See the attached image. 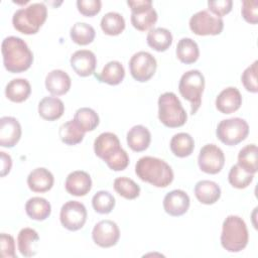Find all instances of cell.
Wrapping results in <instances>:
<instances>
[{
	"label": "cell",
	"mask_w": 258,
	"mask_h": 258,
	"mask_svg": "<svg viewBox=\"0 0 258 258\" xmlns=\"http://www.w3.org/2000/svg\"><path fill=\"white\" fill-rule=\"evenodd\" d=\"M3 64L13 74L22 73L30 68L33 62V53L27 43L20 37L7 36L1 44Z\"/></svg>",
	"instance_id": "6da1fadb"
},
{
	"label": "cell",
	"mask_w": 258,
	"mask_h": 258,
	"mask_svg": "<svg viewBox=\"0 0 258 258\" xmlns=\"http://www.w3.org/2000/svg\"><path fill=\"white\" fill-rule=\"evenodd\" d=\"M135 173L141 180L156 187H166L173 180V171L169 164L153 156L139 158L135 164Z\"/></svg>",
	"instance_id": "7a4b0ae2"
},
{
	"label": "cell",
	"mask_w": 258,
	"mask_h": 258,
	"mask_svg": "<svg viewBox=\"0 0 258 258\" xmlns=\"http://www.w3.org/2000/svg\"><path fill=\"white\" fill-rule=\"evenodd\" d=\"M249 234L246 223L235 215L228 216L222 226L221 244L228 252L237 253L245 249L248 244Z\"/></svg>",
	"instance_id": "3957f363"
},
{
	"label": "cell",
	"mask_w": 258,
	"mask_h": 258,
	"mask_svg": "<svg viewBox=\"0 0 258 258\" xmlns=\"http://www.w3.org/2000/svg\"><path fill=\"white\" fill-rule=\"evenodd\" d=\"M47 17L44 3L36 2L16 10L12 16L13 27L23 34H35Z\"/></svg>",
	"instance_id": "277c9868"
},
{
	"label": "cell",
	"mask_w": 258,
	"mask_h": 258,
	"mask_svg": "<svg viewBox=\"0 0 258 258\" xmlns=\"http://www.w3.org/2000/svg\"><path fill=\"white\" fill-rule=\"evenodd\" d=\"M158 119L164 126L169 128L180 127L186 122V112L174 93L165 92L159 96Z\"/></svg>",
	"instance_id": "5b68a950"
},
{
	"label": "cell",
	"mask_w": 258,
	"mask_h": 258,
	"mask_svg": "<svg viewBox=\"0 0 258 258\" xmlns=\"http://www.w3.org/2000/svg\"><path fill=\"white\" fill-rule=\"evenodd\" d=\"M205 89V77L199 70L185 72L178 83V91L181 97L190 103V113L194 115L202 103V95Z\"/></svg>",
	"instance_id": "8992f818"
},
{
	"label": "cell",
	"mask_w": 258,
	"mask_h": 258,
	"mask_svg": "<svg viewBox=\"0 0 258 258\" xmlns=\"http://www.w3.org/2000/svg\"><path fill=\"white\" fill-rule=\"evenodd\" d=\"M217 137L226 145L233 146L246 139L249 134L248 123L239 117L222 120L216 129Z\"/></svg>",
	"instance_id": "52a82bcc"
},
{
	"label": "cell",
	"mask_w": 258,
	"mask_h": 258,
	"mask_svg": "<svg viewBox=\"0 0 258 258\" xmlns=\"http://www.w3.org/2000/svg\"><path fill=\"white\" fill-rule=\"evenodd\" d=\"M128 6L131 8V23L140 31L152 29L157 21V12L152 6L150 0H128Z\"/></svg>",
	"instance_id": "ba28073f"
},
{
	"label": "cell",
	"mask_w": 258,
	"mask_h": 258,
	"mask_svg": "<svg viewBox=\"0 0 258 258\" xmlns=\"http://www.w3.org/2000/svg\"><path fill=\"white\" fill-rule=\"evenodd\" d=\"M189 28L197 35H218L224 28L221 17L212 14L209 10H201L189 19Z\"/></svg>",
	"instance_id": "9c48e42d"
},
{
	"label": "cell",
	"mask_w": 258,
	"mask_h": 258,
	"mask_svg": "<svg viewBox=\"0 0 258 258\" xmlns=\"http://www.w3.org/2000/svg\"><path fill=\"white\" fill-rule=\"evenodd\" d=\"M157 62L155 57L147 51L134 53L129 60L130 74L134 80L144 83L150 80L155 74Z\"/></svg>",
	"instance_id": "30bf717a"
},
{
	"label": "cell",
	"mask_w": 258,
	"mask_h": 258,
	"mask_svg": "<svg viewBox=\"0 0 258 258\" xmlns=\"http://www.w3.org/2000/svg\"><path fill=\"white\" fill-rule=\"evenodd\" d=\"M59 220L69 231H78L84 227L87 221V209L78 201H69L60 209Z\"/></svg>",
	"instance_id": "8fae6325"
},
{
	"label": "cell",
	"mask_w": 258,
	"mask_h": 258,
	"mask_svg": "<svg viewBox=\"0 0 258 258\" xmlns=\"http://www.w3.org/2000/svg\"><path fill=\"white\" fill-rule=\"evenodd\" d=\"M198 164L200 169L206 173H219L225 164L223 150L216 144H206L200 150Z\"/></svg>",
	"instance_id": "7c38bea8"
},
{
	"label": "cell",
	"mask_w": 258,
	"mask_h": 258,
	"mask_svg": "<svg viewBox=\"0 0 258 258\" xmlns=\"http://www.w3.org/2000/svg\"><path fill=\"white\" fill-rule=\"evenodd\" d=\"M92 238L95 244L102 248L115 246L120 238L119 227L111 220L100 221L93 228Z\"/></svg>",
	"instance_id": "4fadbf2b"
},
{
	"label": "cell",
	"mask_w": 258,
	"mask_h": 258,
	"mask_svg": "<svg viewBox=\"0 0 258 258\" xmlns=\"http://www.w3.org/2000/svg\"><path fill=\"white\" fill-rule=\"evenodd\" d=\"M21 125L14 117L4 116L0 119V146L11 148L21 137Z\"/></svg>",
	"instance_id": "5bb4252c"
},
{
	"label": "cell",
	"mask_w": 258,
	"mask_h": 258,
	"mask_svg": "<svg viewBox=\"0 0 258 258\" xmlns=\"http://www.w3.org/2000/svg\"><path fill=\"white\" fill-rule=\"evenodd\" d=\"M70 62L77 75L81 77H89L95 73L97 58L93 51L89 49H80L72 54Z\"/></svg>",
	"instance_id": "9a60e30c"
},
{
	"label": "cell",
	"mask_w": 258,
	"mask_h": 258,
	"mask_svg": "<svg viewBox=\"0 0 258 258\" xmlns=\"http://www.w3.org/2000/svg\"><path fill=\"white\" fill-rule=\"evenodd\" d=\"M189 203V197L184 190L173 189L165 195L163 199V209L168 215L178 217L187 212Z\"/></svg>",
	"instance_id": "2e32d148"
},
{
	"label": "cell",
	"mask_w": 258,
	"mask_h": 258,
	"mask_svg": "<svg viewBox=\"0 0 258 258\" xmlns=\"http://www.w3.org/2000/svg\"><path fill=\"white\" fill-rule=\"evenodd\" d=\"M64 186L70 195L84 197L92 188V178L90 174L84 170H75L67 176Z\"/></svg>",
	"instance_id": "e0dca14e"
},
{
	"label": "cell",
	"mask_w": 258,
	"mask_h": 258,
	"mask_svg": "<svg viewBox=\"0 0 258 258\" xmlns=\"http://www.w3.org/2000/svg\"><path fill=\"white\" fill-rule=\"evenodd\" d=\"M242 105V95L235 87L224 89L216 98V108L223 114L236 112Z\"/></svg>",
	"instance_id": "ac0fdd59"
},
{
	"label": "cell",
	"mask_w": 258,
	"mask_h": 258,
	"mask_svg": "<svg viewBox=\"0 0 258 258\" xmlns=\"http://www.w3.org/2000/svg\"><path fill=\"white\" fill-rule=\"evenodd\" d=\"M72 81L70 76L61 70H52L46 75L45 88L54 96H61L71 89Z\"/></svg>",
	"instance_id": "d6986e66"
},
{
	"label": "cell",
	"mask_w": 258,
	"mask_h": 258,
	"mask_svg": "<svg viewBox=\"0 0 258 258\" xmlns=\"http://www.w3.org/2000/svg\"><path fill=\"white\" fill-rule=\"evenodd\" d=\"M121 147L119 138L112 132L101 133L94 141V151L98 157L105 160Z\"/></svg>",
	"instance_id": "ffe728a7"
},
{
	"label": "cell",
	"mask_w": 258,
	"mask_h": 258,
	"mask_svg": "<svg viewBox=\"0 0 258 258\" xmlns=\"http://www.w3.org/2000/svg\"><path fill=\"white\" fill-rule=\"evenodd\" d=\"M54 177L52 173L44 167L33 169L27 176L28 187L34 192L48 191L52 187Z\"/></svg>",
	"instance_id": "44dd1931"
},
{
	"label": "cell",
	"mask_w": 258,
	"mask_h": 258,
	"mask_svg": "<svg viewBox=\"0 0 258 258\" xmlns=\"http://www.w3.org/2000/svg\"><path fill=\"white\" fill-rule=\"evenodd\" d=\"M195 196L204 205H213L221 198V188L215 181L204 179L195 185Z\"/></svg>",
	"instance_id": "7402d4cb"
},
{
	"label": "cell",
	"mask_w": 258,
	"mask_h": 258,
	"mask_svg": "<svg viewBox=\"0 0 258 258\" xmlns=\"http://www.w3.org/2000/svg\"><path fill=\"white\" fill-rule=\"evenodd\" d=\"M64 112L62 101L56 97H44L38 103L39 116L47 121L59 119Z\"/></svg>",
	"instance_id": "603a6c76"
},
{
	"label": "cell",
	"mask_w": 258,
	"mask_h": 258,
	"mask_svg": "<svg viewBox=\"0 0 258 258\" xmlns=\"http://www.w3.org/2000/svg\"><path fill=\"white\" fill-rule=\"evenodd\" d=\"M127 144L136 152L144 151L151 141L150 131L143 125H135L127 132Z\"/></svg>",
	"instance_id": "cb8c5ba5"
},
{
	"label": "cell",
	"mask_w": 258,
	"mask_h": 258,
	"mask_svg": "<svg viewBox=\"0 0 258 258\" xmlns=\"http://www.w3.org/2000/svg\"><path fill=\"white\" fill-rule=\"evenodd\" d=\"M95 76L102 83L116 86L123 81L125 77V70L120 61L111 60L105 64L100 74H96Z\"/></svg>",
	"instance_id": "d4e9b609"
},
{
	"label": "cell",
	"mask_w": 258,
	"mask_h": 258,
	"mask_svg": "<svg viewBox=\"0 0 258 258\" xmlns=\"http://www.w3.org/2000/svg\"><path fill=\"white\" fill-rule=\"evenodd\" d=\"M31 93V86L26 79H13L5 88L6 97L15 103H21L27 100Z\"/></svg>",
	"instance_id": "484cf974"
},
{
	"label": "cell",
	"mask_w": 258,
	"mask_h": 258,
	"mask_svg": "<svg viewBox=\"0 0 258 258\" xmlns=\"http://www.w3.org/2000/svg\"><path fill=\"white\" fill-rule=\"evenodd\" d=\"M169 147L171 152L180 158L189 156L195 148L194 138L185 132H179L171 137Z\"/></svg>",
	"instance_id": "4316f807"
},
{
	"label": "cell",
	"mask_w": 258,
	"mask_h": 258,
	"mask_svg": "<svg viewBox=\"0 0 258 258\" xmlns=\"http://www.w3.org/2000/svg\"><path fill=\"white\" fill-rule=\"evenodd\" d=\"M25 212L30 219L43 221L49 217L51 213V206L44 198L33 197L26 202Z\"/></svg>",
	"instance_id": "83f0119b"
},
{
	"label": "cell",
	"mask_w": 258,
	"mask_h": 258,
	"mask_svg": "<svg viewBox=\"0 0 258 258\" xmlns=\"http://www.w3.org/2000/svg\"><path fill=\"white\" fill-rule=\"evenodd\" d=\"M39 240L38 233L31 228H23L17 236L18 250L24 257H31L36 254L35 245Z\"/></svg>",
	"instance_id": "f1b7e54d"
},
{
	"label": "cell",
	"mask_w": 258,
	"mask_h": 258,
	"mask_svg": "<svg viewBox=\"0 0 258 258\" xmlns=\"http://www.w3.org/2000/svg\"><path fill=\"white\" fill-rule=\"evenodd\" d=\"M147 44L156 51H165L172 43L171 32L163 27H156L149 30L146 37Z\"/></svg>",
	"instance_id": "f546056e"
},
{
	"label": "cell",
	"mask_w": 258,
	"mask_h": 258,
	"mask_svg": "<svg viewBox=\"0 0 258 258\" xmlns=\"http://www.w3.org/2000/svg\"><path fill=\"white\" fill-rule=\"evenodd\" d=\"M175 53L181 62L186 64L194 63L200 56L199 45L191 38L183 37L177 42Z\"/></svg>",
	"instance_id": "4dcf8cb0"
},
{
	"label": "cell",
	"mask_w": 258,
	"mask_h": 258,
	"mask_svg": "<svg viewBox=\"0 0 258 258\" xmlns=\"http://www.w3.org/2000/svg\"><path fill=\"white\" fill-rule=\"evenodd\" d=\"M100 25L105 34L115 36L125 29V19L120 13L110 11L102 17Z\"/></svg>",
	"instance_id": "1f68e13d"
},
{
	"label": "cell",
	"mask_w": 258,
	"mask_h": 258,
	"mask_svg": "<svg viewBox=\"0 0 258 258\" xmlns=\"http://www.w3.org/2000/svg\"><path fill=\"white\" fill-rule=\"evenodd\" d=\"M73 120L84 132L95 130L100 122L99 116L96 111L88 107L78 109L75 113Z\"/></svg>",
	"instance_id": "d6a6232c"
},
{
	"label": "cell",
	"mask_w": 258,
	"mask_h": 258,
	"mask_svg": "<svg viewBox=\"0 0 258 258\" xmlns=\"http://www.w3.org/2000/svg\"><path fill=\"white\" fill-rule=\"evenodd\" d=\"M58 136L64 144L76 145L83 141L85 132L82 131V129L76 124L74 120H70L60 125Z\"/></svg>",
	"instance_id": "836d02e7"
},
{
	"label": "cell",
	"mask_w": 258,
	"mask_h": 258,
	"mask_svg": "<svg viewBox=\"0 0 258 258\" xmlns=\"http://www.w3.org/2000/svg\"><path fill=\"white\" fill-rule=\"evenodd\" d=\"M257 146L256 144H248L244 146L238 154V165L249 173L254 174L257 169Z\"/></svg>",
	"instance_id": "e575fe53"
},
{
	"label": "cell",
	"mask_w": 258,
	"mask_h": 258,
	"mask_svg": "<svg viewBox=\"0 0 258 258\" xmlns=\"http://www.w3.org/2000/svg\"><path fill=\"white\" fill-rule=\"evenodd\" d=\"M96 31L94 27L86 22H76L70 30L72 40L79 45H87L95 38Z\"/></svg>",
	"instance_id": "d590c367"
},
{
	"label": "cell",
	"mask_w": 258,
	"mask_h": 258,
	"mask_svg": "<svg viewBox=\"0 0 258 258\" xmlns=\"http://www.w3.org/2000/svg\"><path fill=\"white\" fill-rule=\"evenodd\" d=\"M114 189L127 200H134L140 194V186L133 179L126 176H120L114 180Z\"/></svg>",
	"instance_id": "8d00e7d4"
},
{
	"label": "cell",
	"mask_w": 258,
	"mask_h": 258,
	"mask_svg": "<svg viewBox=\"0 0 258 258\" xmlns=\"http://www.w3.org/2000/svg\"><path fill=\"white\" fill-rule=\"evenodd\" d=\"M92 206L99 214H109L115 207V198L108 190H99L92 199Z\"/></svg>",
	"instance_id": "74e56055"
},
{
	"label": "cell",
	"mask_w": 258,
	"mask_h": 258,
	"mask_svg": "<svg viewBox=\"0 0 258 258\" xmlns=\"http://www.w3.org/2000/svg\"><path fill=\"white\" fill-rule=\"evenodd\" d=\"M253 178L254 174L247 172L238 164L233 165L228 174V180L230 184L233 187L240 189L247 187L253 181Z\"/></svg>",
	"instance_id": "f35d334b"
},
{
	"label": "cell",
	"mask_w": 258,
	"mask_h": 258,
	"mask_svg": "<svg viewBox=\"0 0 258 258\" xmlns=\"http://www.w3.org/2000/svg\"><path fill=\"white\" fill-rule=\"evenodd\" d=\"M257 63L258 61L255 60L251 66L246 68L241 76V81L244 88L251 93L258 92V85H257Z\"/></svg>",
	"instance_id": "ab89813d"
},
{
	"label": "cell",
	"mask_w": 258,
	"mask_h": 258,
	"mask_svg": "<svg viewBox=\"0 0 258 258\" xmlns=\"http://www.w3.org/2000/svg\"><path fill=\"white\" fill-rule=\"evenodd\" d=\"M104 161L107 163L110 169L115 171H120V170H124L128 166L129 156L123 148H120L119 150L114 152L112 155H110L108 158H106Z\"/></svg>",
	"instance_id": "60d3db41"
},
{
	"label": "cell",
	"mask_w": 258,
	"mask_h": 258,
	"mask_svg": "<svg viewBox=\"0 0 258 258\" xmlns=\"http://www.w3.org/2000/svg\"><path fill=\"white\" fill-rule=\"evenodd\" d=\"M241 13L243 18L251 24L258 22V1L257 0H244L242 2Z\"/></svg>",
	"instance_id": "b9f144b4"
},
{
	"label": "cell",
	"mask_w": 258,
	"mask_h": 258,
	"mask_svg": "<svg viewBox=\"0 0 258 258\" xmlns=\"http://www.w3.org/2000/svg\"><path fill=\"white\" fill-rule=\"evenodd\" d=\"M102 2L100 0H78L77 7L81 14L84 16L92 17L98 14L101 10Z\"/></svg>",
	"instance_id": "7bdbcfd3"
},
{
	"label": "cell",
	"mask_w": 258,
	"mask_h": 258,
	"mask_svg": "<svg viewBox=\"0 0 258 258\" xmlns=\"http://www.w3.org/2000/svg\"><path fill=\"white\" fill-rule=\"evenodd\" d=\"M0 245H1V257L16 258L15 242H14V238L11 235L6 233H1Z\"/></svg>",
	"instance_id": "ee69618b"
},
{
	"label": "cell",
	"mask_w": 258,
	"mask_h": 258,
	"mask_svg": "<svg viewBox=\"0 0 258 258\" xmlns=\"http://www.w3.org/2000/svg\"><path fill=\"white\" fill-rule=\"evenodd\" d=\"M233 2L232 0H218V1H208V7L210 12L218 17L228 14L232 10Z\"/></svg>",
	"instance_id": "f6af8a7d"
},
{
	"label": "cell",
	"mask_w": 258,
	"mask_h": 258,
	"mask_svg": "<svg viewBox=\"0 0 258 258\" xmlns=\"http://www.w3.org/2000/svg\"><path fill=\"white\" fill-rule=\"evenodd\" d=\"M0 155H1V176L3 177L9 173L12 166V159L10 155L4 151H1Z\"/></svg>",
	"instance_id": "bcb514c9"
}]
</instances>
